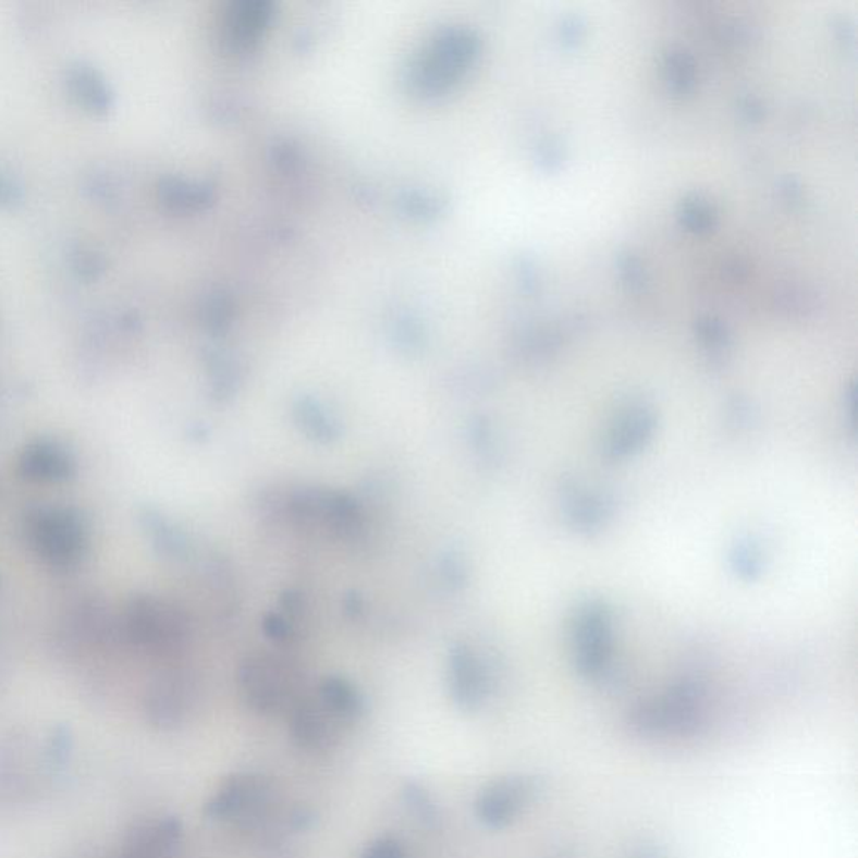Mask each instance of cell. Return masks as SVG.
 Listing matches in <instances>:
<instances>
[{
	"mask_svg": "<svg viewBox=\"0 0 858 858\" xmlns=\"http://www.w3.org/2000/svg\"><path fill=\"white\" fill-rule=\"evenodd\" d=\"M363 858H409V855L394 836H381L366 847Z\"/></svg>",
	"mask_w": 858,
	"mask_h": 858,
	"instance_id": "obj_21",
	"label": "cell"
},
{
	"mask_svg": "<svg viewBox=\"0 0 858 858\" xmlns=\"http://www.w3.org/2000/svg\"><path fill=\"white\" fill-rule=\"evenodd\" d=\"M633 858H661V857H659V855L655 854V850H652V848H642V850L637 851V854L634 855Z\"/></svg>",
	"mask_w": 858,
	"mask_h": 858,
	"instance_id": "obj_25",
	"label": "cell"
},
{
	"mask_svg": "<svg viewBox=\"0 0 858 858\" xmlns=\"http://www.w3.org/2000/svg\"><path fill=\"white\" fill-rule=\"evenodd\" d=\"M654 416L642 407L626 413L612 426L605 443V453L612 459L627 458L646 446L651 440V434L654 433Z\"/></svg>",
	"mask_w": 858,
	"mask_h": 858,
	"instance_id": "obj_12",
	"label": "cell"
},
{
	"mask_svg": "<svg viewBox=\"0 0 858 858\" xmlns=\"http://www.w3.org/2000/svg\"><path fill=\"white\" fill-rule=\"evenodd\" d=\"M704 691L695 681H681L664 695L642 702L630 713V726L644 736H688L702 721Z\"/></svg>",
	"mask_w": 858,
	"mask_h": 858,
	"instance_id": "obj_3",
	"label": "cell"
},
{
	"mask_svg": "<svg viewBox=\"0 0 858 858\" xmlns=\"http://www.w3.org/2000/svg\"><path fill=\"white\" fill-rule=\"evenodd\" d=\"M438 580L446 592H459L468 583V564L458 550H446L437 564Z\"/></svg>",
	"mask_w": 858,
	"mask_h": 858,
	"instance_id": "obj_16",
	"label": "cell"
},
{
	"mask_svg": "<svg viewBox=\"0 0 858 858\" xmlns=\"http://www.w3.org/2000/svg\"><path fill=\"white\" fill-rule=\"evenodd\" d=\"M70 463L62 458L59 453L46 448H39L36 452L29 453L26 459V468L34 475H46V477H54V475H64L68 471Z\"/></svg>",
	"mask_w": 858,
	"mask_h": 858,
	"instance_id": "obj_19",
	"label": "cell"
},
{
	"mask_svg": "<svg viewBox=\"0 0 858 858\" xmlns=\"http://www.w3.org/2000/svg\"><path fill=\"white\" fill-rule=\"evenodd\" d=\"M469 441L483 462L490 463L497 458L495 434H493L490 421L483 416H477L474 421L469 422Z\"/></svg>",
	"mask_w": 858,
	"mask_h": 858,
	"instance_id": "obj_18",
	"label": "cell"
},
{
	"mask_svg": "<svg viewBox=\"0 0 858 858\" xmlns=\"http://www.w3.org/2000/svg\"><path fill=\"white\" fill-rule=\"evenodd\" d=\"M284 520L342 542L363 543L368 539L369 520L363 503L347 491L317 487L289 490Z\"/></svg>",
	"mask_w": 858,
	"mask_h": 858,
	"instance_id": "obj_1",
	"label": "cell"
},
{
	"mask_svg": "<svg viewBox=\"0 0 858 858\" xmlns=\"http://www.w3.org/2000/svg\"><path fill=\"white\" fill-rule=\"evenodd\" d=\"M262 629L266 636L277 644H292L301 637L298 630L292 626L291 622L281 612H269L263 617Z\"/></svg>",
	"mask_w": 858,
	"mask_h": 858,
	"instance_id": "obj_20",
	"label": "cell"
},
{
	"mask_svg": "<svg viewBox=\"0 0 858 858\" xmlns=\"http://www.w3.org/2000/svg\"><path fill=\"white\" fill-rule=\"evenodd\" d=\"M407 795H409V804L412 807L415 808L416 813L425 819L426 822L428 820H434V805L431 801V798L428 797V793L425 789L419 788L416 785H409L407 788Z\"/></svg>",
	"mask_w": 858,
	"mask_h": 858,
	"instance_id": "obj_22",
	"label": "cell"
},
{
	"mask_svg": "<svg viewBox=\"0 0 858 858\" xmlns=\"http://www.w3.org/2000/svg\"><path fill=\"white\" fill-rule=\"evenodd\" d=\"M294 421L309 440L317 443L331 444L341 438V422L314 397L304 396L295 401Z\"/></svg>",
	"mask_w": 858,
	"mask_h": 858,
	"instance_id": "obj_14",
	"label": "cell"
},
{
	"mask_svg": "<svg viewBox=\"0 0 858 858\" xmlns=\"http://www.w3.org/2000/svg\"><path fill=\"white\" fill-rule=\"evenodd\" d=\"M565 506H567L568 518L574 522L575 527L587 531L600 527L609 515L605 500L600 499L597 493H589L580 488L571 491Z\"/></svg>",
	"mask_w": 858,
	"mask_h": 858,
	"instance_id": "obj_15",
	"label": "cell"
},
{
	"mask_svg": "<svg viewBox=\"0 0 858 858\" xmlns=\"http://www.w3.org/2000/svg\"><path fill=\"white\" fill-rule=\"evenodd\" d=\"M574 661L578 673L604 679L612 661L611 612L602 602H587L574 622Z\"/></svg>",
	"mask_w": 858,
	"mask_h": 858,
	"instance_id": "obj_5",
	"label": "cell"
},
{
	"mask_svg": "<svg viewBox=\"0 0 858 858\" xmlns=\"http://www.w3.org/2000/svg\"><path fill=\"white\" fill-rule=\"evenodd\" d=\"M127 634L143 648L155 652H175L185 646L189 636L186 615L163 600H136L127 612Z\"/></svg>",
	"mask_w": 858,
	"mask_h": 858,
	"instance_id": "obj_4",
	"label": "cell"
},
{
	"mask_svg": "<svg viewBox=\"0 0 858 858\" xmlns=\"http://www.w3.org/2000/svg\"><path fill=\"white\" fill-rule=\"evenodd\" d=\"M448 689L463 711H478L493 691L487 662L468 644H453L448 654Z\"/></svg>",
	"mask_w": 858,
	"mask_h": 858,
	"instance_id": "obj_8",
	"label": "cell"
},
{
	"mask_svg": "<svg viewBox=\"0 0 858 858\" xmlns=\"http://www.w3.org/2000/svg\"><path fill=\"white\" fill-rule=\"evenodd\" d=\"M344 727L319 698H301L292 706V739L306 751L324 753L335 748Z\"/></svg>",
	"mask_w": 858,
	"mask_h": 858,
	"instance_id": "obj_9",
	"label": "cell"
},
{
	"mask_svg": "<svg viewBox=\"0 0 858 858\" xmlns=\"http://www.w3.org/2000/svg\"><path fill=\"white\" fill-rule=\"evenodd\" d=\"M34 534L40 552L56 564H70L79 555L83 546L79 527L64 513L40 515L34 527Z\"/></svg>",
	"mask_w": 858,
	"mask_h": 858,
	"instance_id": "obj_11",
	"label": "cell"
},
{
	"mask_svg": "<svg viewBox=\"0 0 858 858\" xmlns=\"http://www.w3.org/2000/svg\"><path fill=\"white\" fill-rule=\"evenodd\" d=\"M200 681L188 671L167 674L155 688L151 708L160 720L179 723L193 713L200 699Z\"/></svg>",
	"mask_w": 858,
	"mask_h": 858,
	"instance_id": "obj_10",
	"label": "cell"
},
{
	"mask_svg": "<svg viewBox=\"0 0 858 858\" xmlns=\"http://www.w3.org/2000/svg\"><path fill=\"white\" fill-rule=\"evenodd\" d=\"M735 561L736 568H739V572H746L748 575L758 572V568H760V556H758V553L751 552L749 547H741L736 553Z\"/></svg>",
	"mask_w": 858,
	"mask_h": 858,
	"instance_id": "obj_23",
	"label": "cell"
},
{
	"mask_svg": "<svg viewBox=\"0 0 858 858\" xmlns=\"http://www.w3.org/2000/svg\"><path fill=\"white\" fill-rule=\"evenodd\" d=\"M273 786L266 776L237 773L226 779L207 804L214 820L250 822L266 813L272 801Z\"/></svg>",
	"mask_w": 858,
	"mask_h": 858,
	"instance_id": "obj_6",
	"label": "cell"
},
{
	"mask_svg": "<svg viewBox=\"0 0 858 858\" xmlns=\"http://www.w3.org/2000/svg\"><path fill=\"white\" fill-rule=\"evenodd\" d=\"M344 609H346V614H350L351 617H357L364 609L363 599L357 593H351V596L346 597Z\"/></svg>",
	"mask_w": 858,
	"mask_h": 858,
	"instance_id": "obj_24",
	"label": "cell"
},
{
	"mask_svg": "<svg viewBox=\"0 0 858 858\" xmlns=\"http://www.w3.org/2000/svg\"><path fill=\"white\" fill-rule=\"evenodd\" d=\"M317 698L346 727L353 726L366 713V701H364L363 695L346 677H326L320 683Z\"/></svg>",
	"mask_w": 858,
	"mask_h": 858,
	"instance_id": "obj_13",
	"label": "cell"
},
{
	"mask_svg": "<svg viewBox=\"0 0 858 858\" xmlns=\"http://www.w3.org/2000/svg\"><path fill=\"white\" fill-rule=\"evenodd\" d=\"M539 792L540 780L535 776H505L481 789L475 801V811L485 825L505 829L530 807Z\"/></svg>",
	"mask_w": 858,
	"mask_h": 858,
	"instance_id": "obj_7",
	"label": "cell"
},
{
	"mask_svg": "<svg viewBox=\"0 0 858 858\" xmlns=\"http://www.w3.org/2000/svg\"><path fill=\"white\" fill-rule=\"evenodd\" d=\"M303 684L301 671L282 655L254 652L238 670V686L252 710L260 714H277L298 701Z\"/></svg>",
	"mask_w": 858,
	"mask_h": 858,
	"instance_id": "obj_2",
	"label": "cell"
},
{
	"mask_svg": "<svg viewBox=\"0 0 858 858\" xmlns=\"http://www.w3.org/2000/svg\"><path fill=\"white\" fill-rule=\"evenodd\" d=\"M151 531H154L155 543L164 555L179 561L188 556L189 542L179 528L168 524L163 518L151 517Z\"/></svg>",
	"mask_w": 858,
	"mask_h": 858,
	"instance_id": "obj_17",
	"label": "cell"
}]
</instances>
